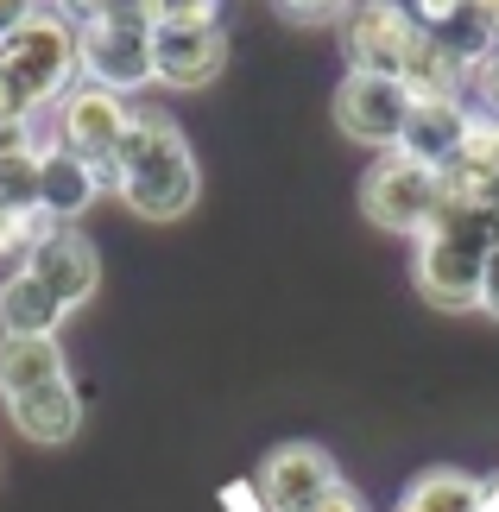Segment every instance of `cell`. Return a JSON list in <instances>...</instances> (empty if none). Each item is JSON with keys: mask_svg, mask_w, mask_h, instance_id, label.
Masks as SVG:
<instances>
[{"mask_svg": "<svg viewBox=\"0 0 499 512\" xmlns=\"http://www.w3.org/2000/svg\"><path fill=\"white\" fill-rule=\"evenodd\" d=\"M114 190L146 222H177V215L196 209V190H203L196 152L165 108H133L121 159H114Z\"/></svg>", "mask_w": 499, "mask_h": 512, "instance_id": "cell-1", "label": "cell"}, {"mask_svg": "<svg viewBox=\"0 0 499 512\" xmlns=\"http://www.w3.org/2000/svg\"><path fill=\"white\" fill-rule=\"evenodd\" d=\"M0 76L13 83V95L32 114L64 102V95L76 89V76H83V64H76V26L57 19V13L26 19L19 32L0 38Z\"/></svg>", "mask_w": 499, "mask_h": 512, "instance_id": "cell-2", "label": "cell"}, {"mask_svg": "<svg viewBox=\"0 0 499 512\" xmlns=\"http://www.w3.org/2000/svg\"><path fill=\"white\" fill-rule=\"evenodd\" d=\"M436 203H443V177L398 146H386L361 177V215L386 234H411L417 241L436 222Z\"/></svg>", "mask_w": 499, "mask_h": 512, "instance_id": "cell-3", "label": "cell"}, {"mask_svg": "<svg viewBox=\"0 0 499 512\" xmlns=\"http://www.w3.org/2000/svg\"><path fill=\"white\" fill-rule=\"evenodd\" d=\"M76 64H83L89 83H102L114 95H133L139 83H152V26H146V13L76 19Z\"/></svg>", "mask_w": 499, "mask_h": 512, "instance_id": "cell-4", "label": "cell"}, {"mask_svg": "<svg viewBox=\"0 0 499 512\" xmlns=\"http://www.w3.org/2000/svg\"><path fill=\"white\" fill-rule=\"evenodd\" d=\"M487 253L493 247H481L474 234L430 222L424 234H417V291H424V304H436V310H481Z\"/></svg>", "mask_w": 499, "mask_h": 512, "instance_id": "cell-5", "label": "cell"}, {"mask_svg": "<svg viewBox=\"0 0 499 512\" xmlns=\"http://www.w3.org/2000/svg\"><path fill=\"white\" fill-rule=\"evenodd\" d=\"M127 95H114L102 83H76L57 108V146H70L83 165H95L102 184H114V159H121V140H127Z\"/></svg>", "mask_w": 499, "mask_h": 512, "instance_id": "cell-6", "label": "cell"}, {"mask_svg": "<svg viewBox=\"0 0 499 512\" xmlns=\"http://www.w3.org/2000/svg\"><path fill=\"white\" fill-rule=\"evenodd\" d=\"M417 19L405 0H354L342 13V51L348 70H379V76H405V57L417 45Z\"/></svg>", "mask_w": 499, "mask_h": 512, "instance_id": "cell-7", "label": "cell"}, {"mask_svg": "<svg viewBox=\"0 0 499 512\" xmlns=\"http://www.w3.org/2000/svg\"><path fill=\"white\" fill-rule=\"evenodd\" d=\"M405 114H411V89L398 76H379V70H348L342 89H335V127L348 140H361L373 152L398 146L405 133Z\"/></svg>", "mask_w": 499, "mask_h": 512, "instance_id": "cell-8", "label": "cell"}, {"mask_svg": "<svg viewBox=\"0 0 499 512\" xmlns=\"http://www.w3.org/2000/svg\"><path fill=\"white\" fill-rule=\"evenodd\" d=\"M26 272H32V279H45L57 298H64V310L89 304L95 285H102V260H95L89 234L70 228V222H51V215L38 222L32 247H26Z\"/></svg>", "mask_w": 499, "mask_h": 512, "instance_id": "cell-9", "label": "cell"}, {"mask_svg": "<svg viewBox=\"0 0 499 512\" xmlns=\"http://www.w3.org/2000/svg\"><path fill=\"white\" fill-rule=\"evenodd\" d=\"M259 506L266 512H310L316 500H329L335 487H342V475H335L329 449L316 443H278L266 462H259Z\"/></svg>", "mask_w": 499, "mask_h": 512, "instance_id": "cell-10", "label": "cell"}, {"mask_svg": "<svg viewBox=\"0 0 499 512\" xmlns=\"http://www.w3.org/2000/svg\"><path fill=\"white\" fill-rule=\"evenodd\" d=\"M228 64L222 26H152V83L165 89H203Z\"/></svg>", "mask_w": 499, "mask_h": 512, "instance_id": "cell-11", "label": "cell"}, {"mask_svg": "<svg viewBox=\"0 0 499 512\" xmlns=\"http://www.w3.org/2000/svg\"><path fill=\"white\" fill-rule=\"evenodd\" d=\"M102 190L108 184L95 177V165H83L70 146H57V133L38 146V215H51V222H76Z\"/></svg>", "mask_w": 499, "mask_h": 512, "instance_id": "cell-12", "label": "cell"}, {"mask_svg": "<svg viewBox=\"0 0 499 512\" xmlns=\"http://www.w3.org/2000/svg\"><path fill=\"white\" fill-rule=\"evenodd\" d=\"M468 133H474L468 102H411L405 133H398V152H411V159H424L430 171H443L455 152L468 146Z\"/></svg>", "mask_w": 499, "mask_h": 512, "instance_id": "cell-13", "label": "cell"}, {"mask_svg": "<svg viewBox=\"0 0 499 512\" xmlns=\"http://www.w3.org/2000/svg\"><path fill=\"white\" fill-rule=\"evenodd\" d=\"M64 317H70L64 298L45 279H32L26 266L13 279H0V336H57Z\"/></svg>", "mask_w": 499, "mask_h": 512, "instance_id": "cell-14", "label": "cell"}, {"mask_svg": "<svg viewBox=\"0 0 499 512\" xmlns=\"http://www.w3.org/2000/svg\"><path fill=\"white\" fill-rule=\"evenodd\" d=\"M7 411H13L19 437H32V443H70L76 424H83V399H76L70 380H51V386H38V392H19V399H7Z\"/></svg>", "mask_w": 499, "mask_h": 512, "instance_id": "cell-15", "label": "cell"}, {"mask_svg": "<svg viewBox=\"0 0 499 512\" xmlns=\"http://www.w3.org/2000/svg\"><path fill=\"white\" fill-rule=\"evenodd\" d=\"M51 380H70L57 336H0V399L38 392V386H51Z\"/></svg>", "mask_w": 499, "mask_h": 512, "instance_id": "cell-16", "label": "cell"}, {"mask_svg": "<svg viewBox=\"0 0 499 512\" xmlns=\"http://www.w3.org/2000/svg\"><path fill=\"white\" fill-rule=\"evenodd\" d=\"M481 506H487V487L474 475H462V468H430L398 500V512H481Z\"/></svg>", "mask_w": 499, "mask_h": 512, "instance_id": "cell-17", "label": "cell"}, {"mask_svg": "<svg viewBox=\"0 0 499 512\" xmlns=\"http://www.w3.org/2000/svg\"><path fill=\"white\" fill-rule=\"evenodd\" d=\"M222 0H139L146 26H215Z\"/></svg>", "mask_w": 499, "mask_h": 512, "instance_id": "cell-18", "label": "cell"}, {"mask_svg": "<svg viewBox=\"0 0 499 512\" xmlns=\"http://www.w3.org/2000/svg\"><path fill=\"white\" fill-rule=\"evenodd\" d=\"M38 222H45L38 209H0V260H7V253H19V247H32Z\"/></svg>", "mask_w": 499, "mask_h": 512, "instance_id": "cell-19", "label": "cell"}, {"mask_svg": "<svg viewBox=\"0 0 499 512\" xmlns=\"http://www.w3.org/2000/svg\"><path fill=\"white\" fill-rule=\"evenodd\" d=\"M468 89H474V102L487 108V121H499V45L468 70Z\"/></svg>", "mask_w": 499, "mask_h": 512, "instance_id": "cell-20", "label": "cell"}, {"mask_svg": "<svg viewBox=\"0 0 499 512\" xmlns=\"http://www.w3.org/2000/svg\"><path fill=\"white\" fill-rule=\"evenodd\" d=\"M278 7H285L291 19H342L354 0H278Z\"/></svg>", "mask_w": 499, "mask_h": 512, "instance_id": "cell-21", "label": "cell"}, {"mask_svg": "<svg viewBox=\"0 0 499 512\" xmlns=\"http://www.w3.org/2000/svg\"><path fill=\"white\" fill-rule=\"evenodd\" d=\"M481 310L499 323V247L487 253V272H481Z\"/></svg>", "mask_w": 499, "mask_h": 512, "instance_id": "cell-22", "label": "cell"}, {"mask_svg": "<svg viewBox=\"0 0 499 512\" xmlns=\"http://www.w3.org/2000/svg\"><path fill=\"white\" fill-rule=\"evenodd\" d=\"M26 19H38V0H0V38L19 32Z\"/></svg>", "mask_w": 499, "mask_h": 512, "instance_id": "cell-23", "label": "cell"}, {"mask_svg": "<svg viewBox=\"0 0 499 512\" xmlns=\"http://www.w3.org/2000/svg\"><path fill=\"white\" fill-rule=\"evenodd\" d=\"M76 19H95V13H139V0H70Z\"/></svg>", "mask_w": 499, "mask_h": 512, "instance_id": "cell-24", "label": "cell"}, {"mask_svg": "<svg viewBox=\"0 0 499 512\" xmlns=\"http://www.w3.org/2000/svg\"><path fill=\"white\" fill-rule=\"evenodd\" d=\"M310 512H367V506H361V494H354V487H335V494H329V500H316Z\"/></svg>", "mask_w": 499, "mask_h": 512, "instance_id": "cell-25", "label": "cell"}, {"mask_svg": "<svg viewBox=\"0 0 499 512\" xmlns=\"http://www.w3.org/2000/svg\"><path fill=\"white\" fill-rule=\"evenodd\" d=\"M493 512H499V506H493Z\"/></svg>", "mask_w": 499, "mask_h": 512, "instance_id": "cell-26", "label": "cell"}]
</instances>
